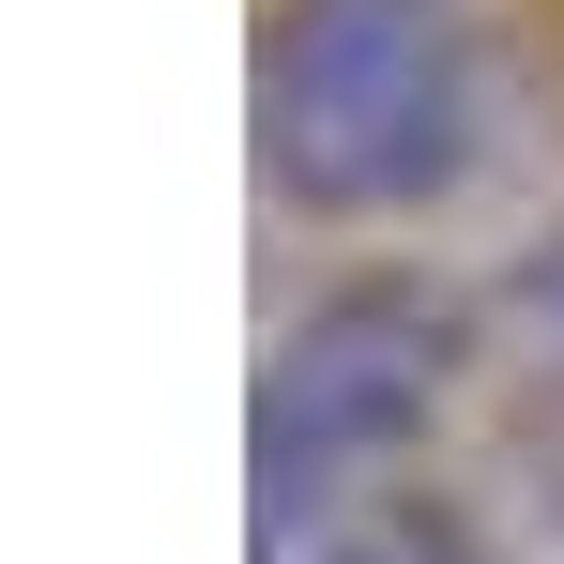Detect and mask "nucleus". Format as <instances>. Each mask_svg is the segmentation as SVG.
I'll list each match as a JSON object with an SVG mask.
<instances>
[{
	"label": "nucleus",
	"mask_w": 564,
	"mask_h": 564,
	"mask_svg": "<svg viewBox=\"0 0 564 564\" xmlns=\"http://www.w3.org/2000/svg\"><path fill=\"white\" fill-rule=\"evenodd\" d=\"M473 367H488V290L427 275V260H367V275L305 290L290 336L260 351V381H245V534H260V564L397 503L427 473V443L458 427Z\"/></svg>",
	"instance_id": "f257e3e1"
},
{
	"label": "nucleus",
	"mask_w": 564,
	"mask_h": 564,
	"mask_svg": "<svg viewBox=\"0 0 564 564\" xmlns=\"http://www.w3.org/2000/svg\"><path fill=\"white\" fill-rule=\"evenodd\" d=\"M503 138V31L473 0H275L245 153L290 214H443Z\"/></svg>",
	"instance_id": "f03ea898"
},
{
	"label": "nucleus",
	"mask_w": 564,
	"mask_h": 564,
	"mask_svg": "<svg viewBox=\"0 0 564 564\" xmlns=\"http://www.w3.org/2000/svg\"><path fill=\"white\" fill-rule=\"evenodd\" d=\"M488 351H519V381L534 397H564V214L488 275Z\"/></svg>",
	"instance_id": "7ed1b4c3"
},
{
	"label": "nucleus",
	"mask_w": 564,
	"mask_h": 564,
	"mask_svg": "<svg viewBox=\"0 0 564 564\" xmlns=\"http://www.w3.org/2000/svg\"><path fill=\"white\" fill-rule=\"evenodd\" d=\"M290 564H488V534H473V503L397 488V503H367L351 534H321V550H290Z\"/></svg>",
	"instance_id": "20e7f679"
}]
</instances>
